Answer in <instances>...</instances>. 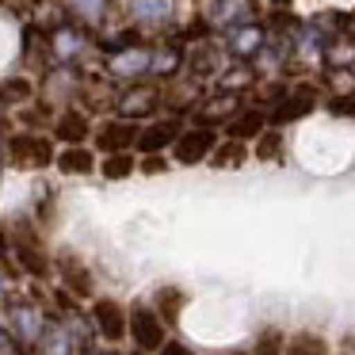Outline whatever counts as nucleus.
<instances>
[{
  "mask_svg": "<svg viewBox=\"0 0 355 355\" xmlns=\"http://www.w3.org/2000/svg\"><path fill=\"white\" fill-rule=\"evenodd\" d=\"M237 111H241V107H237V96H233V92H218L214 100L202 103V111H199V126H210V130H214V123H222V119L230 123V119L237 115Z\"/></svg>",
  "mask_w": 355,
  "mask_h": 355,
  "instance_id": "obj_22",
  "label": "nucleus"
},
{
  "mask_svg": "<svg viewBox=\"0 0 355 355\" xmlns=\"http://www.w3.org/2000/svg\"><path fill=\"white\" fill-rule=\"evenodd\" d=\"M0 355H27V352H19V344L8 336V329H4V321H0Z\"/></svg>",
  "mask_w": 355,
  "mask_h": 355,
  "instance_id": "obj_35",
  "label": "nucleus"
},
{
  "mask_svg": "<svg viewBox=\"0 0 355 355\" xmlns=\"http://www.w3.org/2000/svg\"><path fill=\"white\" fill-rule=\"evenodd\" d=\"M157 355H195V352L187 344H180V340H164V347Z\"/></svg>",
  "mask_w": 355,
  "mask_h": 355,
  "instance_id": "obj_36",
  "label": "nucleus"
},
{
  "mask_svg": "<svg viewBox=\"0 0 355 355\" xmlns=\"http://www.w3.org/2000/svg\"><path fill=\"white\" fill-rule=\"evenodd\" d=\"M54 164L65 176H88V172H96V153L88 146H65Z\"/></svg>",
  "mask_w": 355,
  "mask_h": 355,
  "instance_id": "obj_21",
  "label": "nucleus"
},
{
  "mask_svg": "<svg viewBox=\"0 0 355 355\" xmlns=\"http://www.w3.org/2000/svg\"><path fill=\"white\" fill-rule=\"evenodd\" d=\"M352 69H355V62H352Z\"/></svg>",
  "mask_w": 355,
  "mask_h": 355,
  "instance_id": "obj_42",
  "label": "nucleus"
},
{
  "mask_svg": "<svg viewBox=\"0 0 355 355\" xmlns=\"http://www.w3.org/2000/svg\"><path fill=\"white\" fill-rule=\"evenodd\" d=\"M283 355H329V347H324V340L317 336V332H294V336L286 340Z\"/></svg>",
  "mask_w": 355,
  "mask_h": 355,
  "instance_id": "obj_25",
  "label": "nucleus"
},
{
  "mask_svg": "<svg viewBox=\"0 0 355 355\" xmlns=\"http://www.w3.org/2000/svg\"><path fill=\"white\" fill-rule=\"evenodd\" d=\"M107 4L111 0H69V12L80 19V24L96 27V24H103V16H107Z\"/></svg>",
  "mask_w": 355,
  "mask_h": 355,
  "instance_id": "obj_27",
  "label": "nucleus"
},
{
  "mask_svg": "<svg viewBox=\"0 0 355 355\" xmlns=\"http://www.w3.org/2000/svg\"><path fill=\"white\" fill-rule=\"evenodd\" d=\"M263 42H268V31H263L260 24H248V27H237V31L225 35V54L245 65V62H252V58H260Z\"/></svg>",
  "mask_w": 355,
  "mask_h": 355,
  "instance_id": "obj_14",
  "label": "nucleus"
},
{
  "mask_svg": "<svg viewBox=\"0 0 355 355\" xmlns=\"http://www.w3.org/2000/svg\"><path fill=\"white\" fill-rule=\"evenodd\" d=\"M329 111H332V115H355V92L332 96V100H329Z\"/></svg>",
  "mask_w": 355,
  "mask_h": 355,
  "instance_id": "obj_33",
  "label": "nucleus"
},
{
  "mask_svg": "<svg viewBox=\"0 0 355 355\" xmlns=\"http://www.w3.org/2000/svg\"><path fill=\"white\" fill-rule=\"evenodd\" d=\"M134 168H138L134 153H107V157H103V164H100V172H103L107 180H126Z\"/></svg>",
  "mask_w": 355,
  "mask_h": 355,
  "instance_id": "obj_28",
  "label": "nucleus"
},
{
  "mask_svg": "<svg viewBox=\"0 0 355 355\" xmlns=\"http://www.w3.org/2000/svg\"><path fill=\"white\" fill-rule=\"evenodd\" d=\"M286 352V336L279 329H268L260 332V340H256V355H283Z\"/></svg>",
  "mask_w": 355,
  "mask_h": 355,
  "instance_id": "obj_31",
  "label": "nucleus"
},
{
  "mask_svg": "<svg viewBox=\"0 0 355 355\" xmlns=\"http://www.w3.org/2000/svg\"><path fill=\"white\" fill-rule=\"evenodd\" d=\"M85 355H103V352H85Z\"/></svg>",
  "mask_w": 355,
  "mask_h": 355,
  "instance_id": "obj_40",
  "label": "nucleus"
},
{
  "mask_svg": "<svg viewBox=\"0 0 355 355\" xmlns=\"http://www.w3.org/2000/svg\"><path fill=\"white\" fill-rule=\"evenodd\" d=\"M184 69L191 73L195 85H199V80H207V77H214V73H218V54H214V46H210V42L191 46V50H187V65H184Z\"/></svg>",
  "mask_w": 355,
  "mask_h": 355,
  "instance_id": "obj_23",
  "label": "nucleus"
},
{
  "mask_svg": "<svg viewBox=\"0 0 355 355\" xmlns=\"http://www.w3.org/2000/svg\"><path fill=\"white\" fill-rule=\"evenodd\" d=\"M12 260V233L0 225V263H8Z\"/></svg>",
  "mask_w": 355,
  "mask_h": 355,
  "instance_id": "obj_37",
  "label": "nucleus"
},
{
  "mask_svg": "<svg viewBox=\"0 0 355 355\" xmlns=\"http://www.w3.org/2000/svg\"><path fill=\"white\" fill-rule=\"evenodd\" d=\"M352 62H355V42H352V39L329 42V50H324V65L340 69V65H352Z\"/></svg>",
  "mask_w": 355,
  "mask_h": 355,
  "instance_id": "obj_29",
  "label": "nucleus"
},
{
  "mask_svg": "<svg viewBox=\"0 0 355 355\" xmlns=\"http://www.w3.org/2000/svg\"><path fill=\"white\" fill-rule=\"evenodd\" d=\"M256 16H260V0H210L202 19L210 24V31H237L256 24Z\"/></svg>",
  "mask_w": 355,
  "mask_h": 355,
  "instance_id": "obj_2",
  "label": "nucleus"
},
{
  "mask_svg": "<svg viewBox=\"0 0 355 355\" xmlns=\"http://www.w3.org/2000/svg\"><path fill=\"white\" fill-rule=\"evenodd\" d=\"M12 252H16V260L24 263V271L31 279L50 275V256H46V248H42V237L31 225H16V230H12Z\"/></svg>",
  "mask_w": 355,
  "mask_h": 355,
  "instance_id": "obj_3",
  "label": "nucleus"
},
{
  "mask_svg": "<svg viewBox=\"0 0 355 355\" xmlns=\"http://www.w3.org/2000/svg\"><path fill=\"white\" fill-rule=\"evenodd\" d=\"M92 123H88L85 111L77 107H65L62 115L54 119V141H65V146H85L88 138H92Z\"/></svg>",
  "mask_w": 355,
  "mask_h": 355,
  "instance_id": "obj_16",
  "label": "nucleus"
},
{
  "mask_svg": "<svg viewBox=\"0 0 355 355\" xmlns=\"http://www.w3.org/2000/svg\"><path fill=\"white\" fill-rule=\"evenodd\" d=\"M180 134H184L180 119H157V123L141 126V134H138V149H141V157H149V153H164V149H172V146H176Z\"/></svg>",
  "mask_w": 355,
  "mask_h": 355,
  "instance_id": "obj_15",
  "label": "nucleus"
},
{
  "mask_svg": "<svg viewBox=\"0 0 355 355\" xmlns=\"http://www.w3.org/2000/svg\"><path fill=\"white\" fill-rule=\"evenodd\" d=\"M35 355H80L77 340H73L69 324L65 321H50L46 336H42V344L35 347Z\"/></svg>",
  "mask_w": 355,
  "mask_h": 355,
  "instance_id": "obj_19",
  "label": "nucleus"
},
{
  "mask_svg": "<svg viewBox=\"0 0 355 355\" xmlns=\"http://www.w3.org/2000/svg\"><path fill=\"white\" fill-rule=\"evenodd\" d=\"M218 149V130H210V126H191V130H184L176 138V146H172V161L176 164H202L210 161Z\"/></svg>",
  "mask_w": 355,
  "mask_h": 355,
  "instance_id": "obj_6",
  "label": "nucleus"
},
{
  "mask_svg": "<svg viewBox=\"0 0 355 355\" xmlns=\"http://www.w3.org/2000/svg\"><path fill=\"white\" fill-rule=\"evenodd\" d=\"M157 107H161V88L157 85H130L119 96V119H130V123L153 115Z\"/></svg>",
  "mask_w": 355,
  "mask_h": 355,
  "instance_id": "obj_11",
  "label": "nucleus"
},
{
  "mask_svg": "<svg viewBox=\"0 0 355 355\" xmlns=\"http://www.w3.org/2000/svg\"><path fill=\"white\" fill-rule=\"evenodd\" d=\"M263 123H268V115H263L260 107H241L237 115L225 123V134H230V141H252L263 134Z\"/></svg>",
  "mask_w": 355,
  "mask_h": 355,
  "instance_id": "obj_18",
  "label": "nucleus"
},
{
  "mask_svg": "<svg viewBox=\"0 0 355 355\" xmlns=\"http://www.w3.org/2000/svg\"><path fill=\"white\" fill-rule=\"evenodd\" d=\"M184 302H187L184 291H176V286H164V291L157 294V313H161V321H164V324H176Z\"/></svg>",
  "mask_w": 355,
  "mask_h": 355,
  "instance_id": "obj_24",
  "label": "nucleus"
},
{
  "mask_svg": "<svg viewBox=\"0 0 355 355\" xmlns=\"http://www.w3.org/2000/svg\"><path fill=\"white\" fill-rule=\"evenodd\" d=\"M313 103H317V88L313 85H298L294 92H286L283 100L268 111V123H275V126L298 123V119H306L309 111H313Z\"/></svg>",
  "mask_w": 355,
  "mask_h": 355,
  "instance_id": "obj_9",
  "label": "nucleus"
},
{
  "mask_svg": "<svg viewBox=\"0 0 355 355\" xmlns=\"http://www.w3.org/2000/svg\"><path fill=\"white\" fill-rule=\"evenodd\" d=\"M92 324H96V336L107 340V344H119V340L130 336V313L119 306L115 298H100L92 302Z\"/></svg>",
  "mask_w": 355,
  "mask_h": 355,
  "instance_id": "obj_7",
  "label": "nucleus"
},
{
  "mask_svg": "<svg viewBox=\"0 0 355 355\" xmlns=\"http://www.w3.org/2000/svg\"><path fill=\"white\" fill-rule=\"evenodd\" d=\"M0 321H4L8 336L19 344V352H35V347L42 344V336H46L54 317L31 298H12V302H4V317H0Z\"/></svg>",
  "mask_w": 355,
  "mask_h": 355,
  "instance_id": "obj_1",
  "label": "nucleus"
},
{
  "mask_svg": "<svg viewBox=\"0 0 355 355\" xmlns=\"http://www.w3.org/2000/svg\"><path fill=\"white\" fill-rule=\"evenodd\" d=\"M222 355H248V352H222Z\"/></svg>",
  "mask_w": 355,
  "mask_h": 355,
  "instance_id": "obj_39",
  "label": "nucleus"
},
{
  "mask_svg": "<svg viewBox=\"0 0 355 355\" xmlns=\"http://www.w3.org/2000/svg\"><path fill=\"white\" fill-rule=\"evenodd\" d=\"M31 80H24V77H16V80H8V85H0V103H19V100H31Z\"/></svg>",
  "mask_w": 355,
  "mask_h": 355,
  "instance_id": "obj_30",
  "label": "nucleus"
},
{
  "mask_svg": "<svg viewBox=\"0 0 355 355\" xmlns=\"http://www.w3.org/2000/svg\"><path fill=\"white\" fill-rule=\"evenodd\" d=\"M58 271H62V283H65L69 294H77V298H92V275H88V268L80 260L62 256V260H58Z\"/></svg>",
  "mask_w": 355,
  "mask_h": 355,
  "instance_id": "obj_20",
  "label": "nucleus"
},
{
  "mask_svg": "<svg viewBox=\"0 0 355 355\" xmlns=\"http://www.w3.org/2000/svg\"><path fill=\"white\" fill-rule=\"evenodd\" d=\"M164 329H168V324L161 321V313H157L153 306H134L130 309V340H134V347H138V352H161L164 347Z\"/></svg>",
  "mask_w": 355,
  "mask_h": 355,
  "instance_id": "obj_4",
  "label": "nucleus"
},
{
  "mask_svg": "<svg viewBox=\"0 0 355 355\" xmlns=\"http://www.w3.org/2000/svg\"><path fill=\"white\" fill-rule=\"evenodd\" d=\"M149 62H153V50L149 46H130V50H119V54L107 58V73L115 80H130V85H138V80L149 73Z\"/></svg>",
  "mask_w": 355,
  "mask_h": 355,
  "instance_id": "obj_10",
  "label": "nucleus"
},
{
  "mask_svg": "<svg viewBox=\"0 0 355 355\" xmlns=\"http://www.w3.org/2000/svg\"><path fill=\"white\" fill-rule=\"evenodd\" d=\"M187 65V50L176 46V42H164V46H153V62H149V77H176V73H184Z\"/></svg>",
  "mask_w": 355,
  "mask_h": 355,
  "instance_id": "obj_17",
  "label": "nucleus"
},
{
  "mask_svg": "<svg viewBox=\"0 0 355 355\" xmlns=\"http://www.w3.org/2000/svg\"><path fill=\"white\" fill-rule=\"evenodd\" d=\"M245 157H248L245 141H218L210 164H214V168H237V164H245Z\"/></svg>",
  "mask_w": 355,
  "mask_h": 355,
  "instance_id": "obj_26",
  "label": "nucleus"
},
{
  "mask_svg": "<svg viewBox=\"0 0 355 355\" xmlns=\"http://www.w3.org/2000/svg\"><path fill=\"white\" fill-rule=\"evenodd\" d=\"M4 302H8V275L0 271V306H4Z\"/></svg>",
  "mask_w": 355,
  "mask_h": 355,
  "instance_id": "obj_38",
  "label": "nucleus"
},
{
  "mask_svg": "<svg viewBox=\"0 0 355 355\" xmlns=\"http://www.w3.org/2000/svg\"><path fill=\"white\" fill-rule=\"evenodd\" d=\"M138 134H141V126L130 123V119H103V123L96 126V146L103 149V157L107 153H130V146H138Z\"/></svg>",
  "mask_w": 355,
  "mask_h": 355,
  "instance_id": "obj_8",
  "label": "nucleus"
},
{
  "mask_svg": "<svg viewBox=\"0 0 355 355\" xmlns=\"http://www.w3.org/2000/svg\"><path fill=\"white\" fill-rule=\"evenodd\" d=\"M279 153H283V138H279L275 130L256 138V157H260V161H279Z\"/></svg>",
  "mask_w": 355,
  "mask_h": 355,
  "instance_id": "obj_32",
  "label": "nucleus"
},
{
  "mask_svg": "<svg viewBox=\"0 0 355 355\" xmlns=\"http://www.w3.org/2000/svg\"><path fill=\"white\" fill-rule=\"evenodd\" d=\"M176 16L172 0H130V19L138 31H164Z\"/></svg>",
  "mask_w": 355,
  "mask_h": 355,
  "instance_id": "obj_13",
  "label": "nucleus"
},
{
  "mask_svg": "<svg viewBox=\"0 0 355 355\" xmlns=\"http://www.w3.org/2000/svg\"><path fill=\"white\" fill-rule=\"evenodd\" d=\"M119 355H134V352H119Z\"/></svg>",
  "mask_w": 355,
  "mask_h": 355,
  "instance_id": "obj_41",
  "label": "nucleus"
},
{
  "mask_svg": "<svg viewBox=\"0 0 355 355\" xmlns=\"http://www.w3.org/2000/svg\"><path fill=\"white\" fill-rule=\"evenodd\" d=\"M141 172H146V176H157V172H164L168 168V161H164L161 153H149V157H141V164H138Z\"/></svg>",
  "mask_w": 355,
  "mask_h": 355,
  "instance_id": "obj_34",
  "label": "nucleus"
},
{
  "mask_svg": "<svg viewBox=\"0 0 355 355\" xmlns=\"http://www.w3.org/2000/svg\"><path fill=\"white\" fill-rule=\"evenodd\" d=\"M8 157L19 168H46L50 161H58L54 141L42 134H12L8 138Z\"/></svg>",
  "mask_w": 355,
  "mask_h": 355,
  "instance_id": "obj_5",
  "label": "nucleus"
},
{
  "mask_svg": "<svg viewBox=\"0 0 355 355\" xmlns=\"http://www.w3.org/2000/svg\"><path fill=\"white\" fill-rule=\"evenodd\" d=\"M88 46H92V42H88V35L80 31V27H73V24H62V27H54V31H50V54H54L62 65L80 62Z\"/></svg>",
  "mask_w": 355,
  "mask_h": 355,
  "instance_id": "obj_12",
  "label": "nucleus"
}]
</instances>
